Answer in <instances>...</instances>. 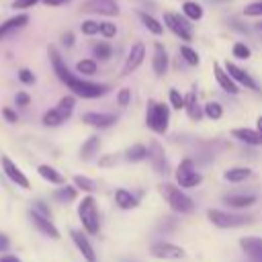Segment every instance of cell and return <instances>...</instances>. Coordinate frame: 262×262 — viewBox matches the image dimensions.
I'll return each instance as SVG.
<instances>
[{
    "label": "cell",
    "instance_id": "cell-40",
    "mask_svg": "<svg viewBox=\"0 0 262 262\" xmlns=\"http://www.w3.org/2000/svg\"><path fill=\"white\" fill-rule=\"evenodd\" d=\"M231 51H233V57H237V59H248L252 55V51H250V47L246 43H235Z\"/></svg>",
    "mask_w": 262,
    "mask_h": 262
},
{
    "label": "cell",
    "instance_id": "cell-49",
    "mask_svg": "<svg viewBox=\"0 0 262 262\" xmlns=\"http://www.w3.org/2000/svg\"><path fill=\"white\" fill-rule=\"evenodd\" d=\"M14 102H16L18 106H27V104L31 102V96H29L27 92H18V94L14 96Z\"/></svg>",
    "mask_w": 262,
    "mask_h": 262
},
{
    "label": "cell",
    "instance_id": "cell-26",
    "mask_svg": "<svg viewBox=\"0 0 262 262\" xmlns=\"http://www.w3.org/2000/svg\"><path fill=\"white\" fill-rule=\"evenodd\" d=\"M98 147H100V137H96V135L88 137V139L82 143V147H80V158H82V160L94 158L96 151H98Z\"/></svg>",
    "mask_w": 262,
    "mask_h": 262
},
{
    "label": "cell",
    "instance_id": "cell-6",
    "mask_svg": "<svg viewBox=\"0 0 262 262\" xmlns=\"http://www.w3.org/2000/svg\"><path fill=\"white\" fill-rule=\"evenodd\" d=\"M164 23H166V27H168L176 37H180L182 41H190V39H192V25H190L184 16H180V14H176V12H164Z\"/></svg>",
    "mask_w": 262,
    "mask_h": 262
},
{
    "label": "cell",
    "instance_id": "cell-33",
    "mask_svg": "<svg viewBox=\"0 0 262 262\" xmlns=\"http://www.w3.org/2000/svg\"><path fill=\"white\" fill-rule=\"evenodd\" d=\"M74 186L76 188H80L82 192H94V188H96V182L94 180H90L88 176H82V174H76L74 176Z\"/></svg>",
    "mask_w": 262,
    "mask_h": 262
},
{
    "label": "cell",
    "instance_id": "cell-3",
    "mask_svg": "<svg viewBox=\"0 0 262 262\" xmlns=\"http://www.w3.org/2000/svg\"><path fill=\"white\" fill-rule=\"evenodd\" d=\"M78 217L82 221V227L88 233H98L100 221H98V209H96L94 196H84L82 199V203L78 205Z\"/></svg>",
    "mask_w": 262,
    "mask_h": 262
},
{
    "label": "cell",
    "instance_id": "cell-14",
    "mask_svg": "<svg viewBox=\"0 0 262 262\" xmlns=\"http://www.w3.org/2000/svg\"><path fill=\"white\" fill-rule=\"evenodd\" d=\"M242 250L254 260V262H262V237L256 235H246L239 239Z\"/></svg>",
    "mask_w": 262,
    "mask_h": 262
},
{
    "label": "cell",
    "instance_id": "cell-42",
    "mask_svg": "<svg viewBox=\"0 0 262 262\" xmlns=\"http://www.w3.org/2000/svg\"><path fill=\"white\" fill-rule=\"evenodd\" d=\"M80 29H82L84 35H96L100 31V23H96V20H84L80 25Z\"/></svg>",
    "mask_w": 262,
    "mask_h": 262
},
{
    "label": "cell",
    "instance_id": "cell-7",
    "mask_svg": "<svg viewBox=\"0 0 262 262\" xmlns=\"http://www.w3.org/2000/svg\"><path fill=\"white\" fill-rule=\"evenodd\" d=\"M176 180H178V184L182 188H192V186H199L201 184V174L194 170L192 160L184 158L178 164V168H176Z\"/></svg>",
    "mask_w": 262,
    "mask_h": 262
},
{
    "label": "cell",
    "instance_id": "cell-24",
    "mask_svg": "<svg viewBox=\"0 0 262 262\" xmlns=\"http://www.w3.org/2000/svg\"><path fill=\"white\" fill-rule=\"evenodd\" d=\"M115 203L121 207V209H135L137 207V196L125 188H117L115 190Z\"/></svg>",
    "mask_w": 262,
    "mask_h": 262
},
{
    "label": "cell",
    "instance_id": "cell-16",
    "mask_svg": "<svg viewBox=\"0 0 262 262\" xmlns=\"http://www.w3.org/2000/svg\"><path fill=\"white\" fill-rule=\"evenodd\" d=\"M47 53H49V61H51V66H53V72H55V76H57L61 82H66V80L72 76V72H70V70H68V66L63 63V59H61V55L57 53L55 45H49Z\"/></svg>",
    "mask_w": 262,
    "mask_h": 262
},
{
    "label": "cell",
    "instance_id": "cell-19",
    "mask_svg": "<svg viewBox=\"0 0 262 262\" xmlns=\"http://www.w3.org/2000/svg\"><path fill=\"white\" fill-rule=\"evenodd\" d=\"M147 156L151 158L154 162V168L160 172V174H166L168 172V162H166V156H164V149L158 141H151V147H147Z\"/></svg>",
    "mask_w": 262,
    "mask_h": 262
},
{
    "label": "cell",
    "instance_id": "cell-56",
    "mask_svg": "<svg viewBox=\"0 0 262 262\" xmlns=\"http://www.w3.org/2000/svg\"><path fill=\"white\" fill-rule=\"evenodd\" d=\"M256 129L262 133V117H258V121H256Z\"/></svg>",
    "mask_w": 262,
    "mask_h": 262
},
{
    "label": "cell",
    "instance_id": "cell-48",
    "mask_svg": "<svg viewBox=\"0 0 262 262\" xmlns=\"http://www.w3.org/2000/svg\"><path fill=\"white\" fill-rule=\"evenodd\" d=\"M37 2H41V0H14V2H12V8H14V10H25V8L35 6Z\"/></svg>",
    "mask_w": 262,
    "mask_h": 262
},
{
    "label": "cell",
    "instance_id": "cell-32",
    "mask_svg": "<svg viewBox=\"0 0 262 262\" xmlns=\"http://www.w3.org/2000/svg\"><path fill=\"white\" fill-rule=\"evenodd\" d=\"M74 106H76V98L74 96H63L59 102H57V111H59V115L63 117V119H70V115H72V111H74Z\"/></svg>",
    "mask_w": 262,
    "mask_h": 262
},
{
    "label": "cell",
    "instance_id": "cell-31",
    "mask_svg": "<svg viewBox=\"0 0 262 262\" xmlns=\"http://www.w3.org/2000/svg\"><path fill=\"white\" fill-rule=\"evenodd\" d=\"M139 18H141L143 27H145L149 33H154V35H162V33H164V27H162L151 14H147V12H139Z\"/></svg>",
    "mask_w": 262,
    "mask_h": 262
},
{
    "label": "cell",
    "instance_id": "cell-45",
    "mask_svg": "<svg viewBox=\"0 0 262 262\" xmlns=\"http://www.w3.org/2000/svg\"><path fill=\"white\" fill-rule=\"evenodd\" d=\"M18 80H20L23 84H35V74H33L31 70L23 68V70H18Z\"/></svg>",
    "mask_w": 262,
    "mask_h": 262
},
{
    "label": "cell",
    "instance_id": "cell-10",
    "mask_svg": "<svg viewBox=\"0 0 262 262\" xmlns=\"http://www.w3.org/2000/svg\"><path fill=\"white\" fill-rule=\"evenodd\" d=\"M29 219L33 221V225H35L41 233H45V235L51 237V239H59V231H57V227L51 223V219H49L47 215H41L39 211L31 209V211H29Z\"/></svg>",
    "mask_w": 262,
    "mask_h": 262
},
{
    "label": "cell",
    "instance_id": "cell-1",
    "mask_svg": "<svg viewBox=\"0 0 262 262\" xmlns=\"http://www.w3.org/2000/svg\"><path fill=\"white\" fill-rule=\"evenodd\" d=\"M160 192L166 199V203L172 207V211L176 213H190L194 209V201L174 184H162Z\"/></svg>",
    "mask_w": 262,
    "mask_h": 262
},
{
    "label": "cell",
    "instance_id": "cell-9",
    "mask_svg": "<svg viewBox=\"0 0 262 262\" xmlns=\"http://www.w3.org/2000/svg\"><path fill=\"white\" fill-rule=\"evenodd\" d=\"M82 12H92V14H104V16H117L119 6L115 0H86L80 6Z\"/></svg>",
    "mask_w": 262,
    "mask_h": 262
},
{
    "label": "cell",
    "instance_id": "cell-50",
    "mask_svg": "<svg viewBox=\"0 0 262 262\" xmlns=\"http://www.w3.org/2000/svg\"><path fill=\"white\" fill-rule=\"evenodd\" d=\"M2 117H4L8 123H14V121L18 119V117H16V113H14L12 108H8V106H4V108H2Z\"/></svg>",
    "mask_w": 262,
    "mask_h": 262
},
{
    "label": "cell",
    "instance_id": "cell-39",
    "mask_svg": "<svg viewBox=\"0 0 262 262\" xmlns=\"http://www.w3.org/2000/svg\"><path fill=\"white\" fill-rule=\"evenodd\" d=\"M113 55V47L108 43H96L94 45V57L98 59H108Z\"/></svg>",
    "mask_w": 262,
    "mask_h": 262
},
{
    "label": "cell",
    "instance_id": "cell-36",
    "mask_svg": "<svg viewBox=\"0 0 262 262\" xmlns=\"http://www.w3.org/2000/svg\"><path fill=\"white\" fill-rule=\"evenodd\" d=\"M180 55L184 57V61H186L188 66H199V61H201L199 53H196L192 47H188V45H182V47H180Z\"/></svg>",
    "mask_w": 262,
    "mask_h": 262
},
{
    "label": "cell",
    "instance_id": "cell-53",
    "mask_svg": "<svg viewBox=\"0 0 262 262\" xmlns=\"http://www.w3.org/2000/svg\"><path fill=\"white\" fill-rule=\"evenodd\" d=\"M61 43H63L66 47H70V45L74 43V35H72L70 31H68V33H63V35H61Z\"/></svg>",
    "mask_w": 262,
    "mask_h": 262
},
{
    "label": "cell",
    "instance_id": "cell-29",
    "mask_svg": "<svg viewBox=\"0 0 262 262\" xmlns=\"http://www.w3.org/2000/svg\"><path fill=\"white\" fill-rule=\"evenodd\" d=\"M145 158H147V147L141 145V143H135V145L127 147V151H125V160L127 162H141Z\"/></svg>",
    "mask_w": 262,
    "mask_h": 262
},
{
    "label": "cell",
    "instance_id": "cell-12",
    "mask_svg": "<svg viewBox=\"0 0 262 262\" xmlns=\"http://www.w3.org/2000/svg\"><path fill=\"white\" fill-rule=\"evenodd\" d=\"M2 168H4V172H6V176H8V180H12L14 184H18V186H23V188H29V186H31L29 178L18 170V166H16L8 156H2Z\"/></svg>",
    "mask_w": 262,
    "mask_h": 262
},
{
    "label": "cell",
    "instance_id": "cell-2",
    "mask_svg": "<svg viewBox=\"0 0 262 262\" xmlns=\"http://www.w3.org/2000/svg\"><path fill=\"white\" fill-rule=\"evenodd\" d=\"M145 123L149 125L151 131L156 133H166L168 131V123H170V108L162 102H149L147 104V115H145Z\"/></svg>",
    "mask_w": 262,
    "mask_h": 262
},
{
    "label": "cell",
    "instance_id": "cell-25",
    "mask_svg": "<svg viewBox=\"0 0 262 262\" xmlns=\"http://www.w3.org/2000/svg\"><path fill=\"white\" fill-rule=\"evenodd\" d=\"M184 108H186V113H188V117H190L192 121H199V119L203 117V111H201V106H199V100H196V92H194V90H190V92L184 96Z\"/></svg>",
    "mask_w": 262,
    "mask_h": 262
},
{
    "label": "cell",
    "instance_id": "cell-52",
    "mask_svg": "<svg viewBox=\"0 0 262 262\" xmlns=\"http://www.w3.org/2000/svg\"><path fill=\"white\" fill-rule=\"evenodd\" d=\"M35 211H39L41 215H47V217H49V209H47V205H45V203H41V201H37V203H35Z\"/></svg>",
    "mask_w": 262,
    "mask_h": 262
},
{
    "label": "cell",
    "instance_id": "cell-5",
    "mask_svg": "<svg viewBox=\"0 0 262 262\" xmlns=\"http://www.w3.org/2000/svg\"><path fill=\"white\" fill-rule=\"evenodd\" d=\"M76 96H82V98H98L106 92V86L102 84H94V82H86L82 78H76L74 74L63 82Z\"/></svg>",
    "mask_w": 262,
    "mask_h": 262
},
{
    "label": "cell",
    "instance_id": "cell-54",
    "mask_svg": "<svg viewBox=\"0 0 262 262\" xmlns=\"http://www.w3.org/2000/svg\"><path fill=\"white\" fill-rule=\"evenodd\" d=\"M4 250H8V237L4 233H0V252H4Z\"/></svg>",
    "mask_w": 262,
    "mask_h": 262
},
{
    "label": "cell",
    "instance_id": "cell-28",
    "mask_svg": "<svg viewBox=\"0 0 262 262\" xmlns=\"http://www.w3.org/2000/svg\"><path fill=\"white\" fill-rule=\"evenodd\" d=\"M37 172H39V176H41L43 180H47V182H51V184H63V182H66L63 176H61L55 168H51V166H47V164H41V166L37 168Z\"/></svg>",
    "mask_w": 262,
    "mask_h": 262
},
{
    "label": "cell",
    "instance_id": "cell-55",
    "mask_svg": "<svg viewBox=\"0 0 262 262\" xmlns=\"http://www.w3.org/2000/svg\"><path fill=\"white\" fill-rule=\"evenodd\" d=\"M0 262H20V260L12 254H6V256H0Z\"/></svg>",
    "mask_w": 262,
    "mask_h": 262
},
{
    "label": "cell",
    "instance_id": "cell-43",
    "mask_svg": "<svg viewBox=\"0 0 262 262\" xmlns=\"http://www.w3.org/2000/svg\"><path fill=\"white\" fill-rule=\"evenodd\" d=\"M102 37H106V39H111V37H115L117 35V25L115 23H100V31H98Z\"/></svg>",
    "mask_w": 262,
    "mask_h": 262
},
{
    "label": "cell",
    "instance_id": "cell-35",
    "mask_svg": "<svg viewBox=\"0 0 262 262\" xmlns=\"http://www.w3.org/2000/svg\"><path fill=\"white\" fill-rule=\"evenodd\" d=\"M66 119L59 115V111L57 108H49L45 115H43V125H47V127H57V125H61Z\"/></svg>",
    "mask_w": 262,
    "mask_h": 262
},
{
    "label": "cell",
    "instance_id": "cell-4",
    "mask_svg": "<svg viewBox=\"0 0 262 262\" xmlns=\"http://www.w3.org/2000/svg\"><path fill=\"white\" fill-rule=\"evenodd\" d=\"M207 219L221 227V229H231V227H239V225H246L250 223L252 219L248 215H242V213H227V211H221V209H209L207 211Z\"/></svg>",
    "mask_w": 262,
    "mask_h": 262
},
{
    "label": "cell",
    "instance_id": "cell-21",
    "mask_svg": "<svg viewBox=\"0 0 262 262\" xmlns=\"http://www.w3.org/2000/svg\"><path fill=\"white\" fill-rule=\"evenodd\" d=\"M151 66H154V72L158 76H164L166 70H168V53H166V47L162 43H156L154 45V59H151Z\"/></svg>",
    "mask_w": 262,
    "mask_h": 262
},
{
    "label": "cell",
    "instance_id": "cell-20",
    "mask_svg": "<svg viewBox=\"0 0 262 262\" xmlns=\"http://www.w3.org/2000/svg\"><path fill=\"white\" fill-rule=\"evenodd\" d=\"M27 23H29V14H27V12H25V14H16V16H12V18L4 20V23L0 25V41H2L4 37H8L10 33L23 29Z\"/></svg>",
    "mask_w": 262,
    "mask_h": 262
},
{
    "label": "cell",
    "instance_id": "cell-8",
    "mask_svg": "<svg viewBox=\"0 0 262 262\" xmlns=\"http://www.w3.org/2000/svg\"><path fill=\"white\" fill-rule=\"evenodd\" d=\"M149 254L154 258H162V260H180V258H184V250L176 244H170V242H156L149 248Z\"/></svg>",
    "mask_w": 262,
    "mask_h": 262
},
{
    "label": "cell",
    "instance_id": "cell-22",
    "mask_svg": "<svg viewBox=\"0 0 262 262\" xmlns=\"http://www.w3.org/2000/svg\"><path fill=\"white\" fill-rule=\"evenodd\" d=\"M82 121H84L86 125H92V127L102 129V127H111V125L117 121V117H115V115H108V113H86V115L82 117Z\"/></svg>",
    "mask_w": 262,
    "mask_h": 262
},
{
    "label": "cell",
    "instance_id": "cell-37",
    "mask_svg": "<svg viewBox=\"0 0 262 262\" xmlns=\"http://www.w3.org/2000/svg\"><path fill=\"white\" fill-rule=\"evenodd\" d=\"M76 70H78V74L92 76V74H96V61L94 59H80L76 63Z\"/></svg>",
    "mask_w": 262,
    "mask_h": 262
},
{
    "label": "cell",
    "instance_id": "cell-18",
    "mask_svg": "<svg viewBox=\"0 0 262 262\" xmlns=\"http://www.w3.org/2000/svg\"><path fill=\"white\" fill-rule=\"evenodd\" d=\"M231 135L248 145H262V133L258 129H248V127H235L231 129Z\"/></svg>",
    "mask_w": 262,
    "mask_h": 262
},
{
    "label": "cell",
    "instance_id": "cell-44",
    "mask_svg": "<svg viewBox=\"0 0 262 262\" xmlns=\"http://www.w3.org/2000/svg\"><path fill=\"white\" fill-rule=\"evenodd\" d=\"M244 14H246V16H262V0L248 4V6L244 8Z\"/></svg>",
    "mask_w": 262,
    "mask_h": 262
},
{
    "label": "cell",
    "instance_id": "cell-41",
    "mask_svg": "<svg viewBox=\"0 0 262 262\" xmlns=\"http://www.w3.org/2000/svg\"><path fill=\"white\" fill-rule=\"evenodd\" d=\"M170 104H172V108H176V111H180V108H184V96L176 90V88H172L170 90Z\"/></svg>",
    "mask_w": 262,
    "mask_h": 262
},
{
    "label": "cell",
    "instance_id": "cell-34",
    "mask_svg": "<svg viewBox=\"0 0 262 262\" xmlns=\"http://www.w3.org/2000/svg\"><path fill=\"white\" fill-rule=\"evenodd\" d=\"M203 115L209 117V119H213V121H219L223 117V106L219 102H207L203 106Z\"/></svg>",
    "mask_w": 262,
    "mask_h": 262
},
{
    "label": "cell",
    "instance_id": "cell-46",
    "mask_svg": "<svg viewBox=\"0 0 262 262\" xmlns=\"http://www.w3.org/2000/svg\"><path fill=\"white\" fill-rule=\"evenodd\" d=\"M129 100H131V90H129V88H121L119 94H117V102H119V106H127Z\"/></svg>",
    "mask_w": 262,
    "mask_h": 262
},
{
    "label": "cell",
    "instance_id": "cell-27",
    "mask_svg": "<svg viewBox=\"0 0 262 262\" xmlns=\"http://www.w3.org/2000/svg\"><path fill=\"white\" fill-rule=\"evenodd\" d=\"M250 176H252V170H250V168H229V170L223 174V178H225L227 182H231V184L246 182Z\"/></svg>",
    "mask_w": 262,
    "mask_h": 262
},
{
    "label": "cell",
    "instance_id": "cell-23",
    "mask_svg": "<svg viewBox=\"0 0 262 262\" xmlns=\"http://www.w3.org/2000/svg\"><path fill=\"white\" fill-rule=\"evenodd\" d=\"M223 203L231 209H246L256 203V194H246V192L244 194H227L223 199Z\"/></svg>",
    "mask_w": 262,
    "mask_h": 262
},
{
    "label": "cell",
    "instance_id": "cell-11",
    "mask_svg": "<svg viewBox=\"0 0 262 262\" xmlns=\"http://www.w3.org/2000/svg\"><path fill=\"white\" fill-rule=\"evenodd\" d=\"M143 57H145V45L143 43H135L125 59V66H123V76H129L131 72H135L141 63H143Z\"/></svg>",
    "mask_w": 262,
    "mask_h": 262
},
{
    "label": "cell",
    "instance_id": "cell-13",
    "mask_svg": "<svg viewBox=\"0 0 262 262\" xmlns=\"http://www.w3.org/2000/svg\"><path fill=\"white\" fill-rule=\"evenodd\" d=\"M70 235H72V239H74L76 248L80 250V254L86 258V262H96V254H94V248L90 246V242H88L86 233H82L80 229H72V231H70Z\"/></svg>",
    "mask_w": 262,
    "mask_h": 262
},
{
    "label": "cell",
    "instance_id": "cell-51",
    "mask_svg": "<svg viewBox=\"0 0 262 262\" xmlns=\"http://www.w3.org/2000/svg\"><path fill=\"white\" fill-rule=\"evenodd\" d=\"M45 6H51V8H55V6H63V4H68L70 0H41Z\"/></svg>",
    "mask_w": 262,
    "mask_h": 262
},
{
    "label": "cell",
    "instance_id": "cell-38",
    "mask_svg": "<svg viewBox=\"0 0 262 262\" xmlns=\"http://www.w3.org/2000/svg\"><path fill=\"white\" fill-rule=\"evenodd\" d=\"M76 194H78L76 186H61V188L55 192V199L61 201V203H70V201L76 199Z\"/></svg>",
    "mask_w": 262,
    "mask_h": 262
},
{
    "label": "cell",
    "instance_id": "cell-47",
    "mask_svg": "<svg viewBox=\"0 0 262 262\" xmlns=\"http://www.w3.org/2000/svg\"><path fill=\"white\" fill-rule=\"evenodd\" d=\"M117 160H119L117 154H108V156H104V158L98 160V166H100V168H111V166L117 164Z\"/></svg>",
    "mask_w": 262,
    "mask_h": 262
},
{
    "label": "cell",
    "instance_id": "cell-15",
    "mask_svg": "<svg viewBox=\"0 0 262 262\" xmlns=\"http://www.w3.org/2000/svg\"><path fill=\"white\" fill-rule=\"evenodd\" d=\"M225 70H227V74L237 82V84H242V86H246V88H250V90H258V84L254 82V78L250 76V74H246L239 66H235V63H225Z\"/></svg>",
    "mask_w": 262,
    "mask_h": 262
},
{
    "label": "cell",
    "instance_id": "cell-30",
    "mask_svg": "<svg viewBox=\"0 0 262 262\" xmlns=\"http://www.w3.org/2000/svg\"><path fill=\"white\" fill-rule=\"evenodd\" d=\"M182 12H184V16L190 18V20H199V18H203V8H201V4H196V2H192V0H184V4H182Z\"/></svg>",
    "mask_w": 262,
    "mask_h": 262
},
{
    "label": "cell",
    "instance_id": "cell-17",
    "mask_svg": "<svg viewBox=\"0 0 262 262\" xmlns=\"http://www.w3.org/2000/svg\"><path fill=\"white\" fill-rule=\"evenodd\" d=\"M213 74H215V80L219 82V86H221L225 92H229V94H237V92H239L237 82H235V80L227 74V70H223L219 63L213 66Z\"/></svg>",
    "mask_w": 262,
    "mask_h": 262
}]
</instances>
